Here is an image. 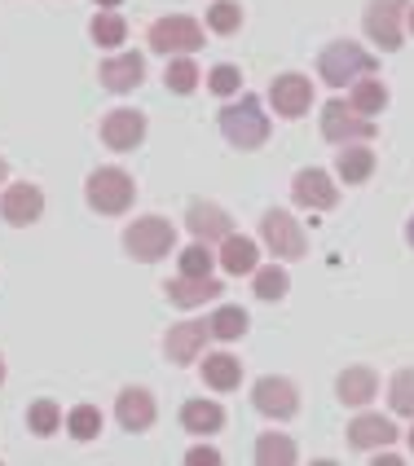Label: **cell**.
<instances>
[{"label": "cell", "instance_id": "6da1fadb", "mask_svg": "<svg viewBox=\"0 0 414 466\" xmlns=\"http://www.w3.org/2000/svg\"><path fill=\"white\" fill-rule=\"evenodd\" d=\"M375 66H379L375 53L353 45V40H336V45H326L317 53V76L331 88H344V84H357L362 76H375Z\"/></svg>", "mask_w": 414, "mask_h": 466}, {"label": "cell", "instance_id": "7a4b0ae2", "mask_svg": "<svg viewBox=\"0 0 414 466\" xmlns=\"http://www.w3.org/2000/svg\"><path fill=\"white\" fill-rule=\"evenodd\" d=\"M216 119H221V132L233 150H260L269 141V119H264V106L256 97H238Z\"/></svg>", "mask_w": 414, "mask_h": 466}, {"label": "cell", "instance_id": "3957f363", "mask_svg": "<svg viewBox=\"0 0 414 466\" xmlns=\"http://www.w3.org/2000/svg\"><path fill=\"white\" fill-rule=\"evenodd\" d=\"M84 198L98 216H124L132 208V198H137V181L124 167H98L84 181Z\"/></svg>", "mask_w": 414, "mask_h": 466}, {"label": "cell", "instance_id": "277c9868", "mask_svg": "<svg viewBox=\"0 0 414 466\" xmlns=\"http://www.w3.org/2000/svg\"><path fill=\"white\" fill-rule=\"evenodd\" d=\"M172 247H177V229H172V220H163V216H137L129 229H124V251H129L132 259H141V264L163 259Z\"/></svg>", "mask_w": 414, "mask_h": 466}, {"label": "cell", "instance_id": "5b68a950", "mask_svg": "<svg viewBox=\"0 0 414 466\" xmlns=\"http://www.w3.org/2000/svg\"><path fill=\"white\" fill-rule=\"evenodd\" d=\"M322 137L331 141V146H353V141H370L375 137V119L362 115L353 102H344V97H331V102L322 106Z\"/></svg>", "mask_w": 414, "mask_h": 466}, {"label": "cell", "instance_id": "8992f818", "mask_svg": "<svg viewBox=\"0 0 414 466\" xmlns=\"http://www.w3.org/2000/svg\"><path fill=\"white\" fill-rule=\"evenodd\" d=\"M406 14H410V0H370L366 5V35L379 45L384 53L401 49V40H406Z\"/></svg>", "mask_w": 414, "mask_h": 466}, {"label": "cell", "instance_id": "52a82bcc", "mask_svg": "<svg viewBox=\"0 0 414 466\" xmlns=\"http://www.w3.org/2000/svg\"><path fill=\"white\" fill-rule=\"evenodd\" d=\"M260 242L269 247L274 259H300L309 251V238L295 225V216H291V211H278V208L260 216Z\"/></svg>", "mask_w": 414, "mask_h": 466}, {"label": "cell", "instance_id": "ba28073f", "mask_svg": "<svg viewBox=\"0 0 414 466\" xmlns=\"http://www.w3.org/2000/svg\"><path fill=\"white\" fill-rule=\"evenodd\" d=\"M146 40H150V49H159L163 57H168V53H194V49H203V23L190 18V14H168V18L150 23Z\"/></svg>", "mask_w": 414, "mask_h": 466}, {"label": "cell", "instance_id": "9c48e42d", "mask_svg": "<svg viewBox=\"0 0 414 466\" xmlns=\"http://www.w3.org/2000/svg\"><path fill=\"white\" fill-rule=\"evenodd\" d=\"M252 405H256L264 418H295L300 414V388L283 379V374H264L256 379V388H252Z\"/></svg>", "mask_w": 414, "mask_h": 466}, {"label": "cell", "instance_id": "30bf717a", "mask_svg": "<svg viewBox=\"0 0 414 466\" xmlns=\"http://www.w3.org/2000/svg\"><path fill=\"white\" fill-rule=\"evenodd\" d=\"M291 198L309 211H331L339 203L336 177L322 172V167H305V172H295V181H291Z\"/></svg>", "mask_w": 414, "mask_h": 466}, {"label": "cell", "instance_id": "8fae6325", "mask_svg": "<svg viewBox=\"0 0 414 466\" xmlns=\"http://www.w3.org/2000/svg\"><path fill=\"white\" fill-rule=\"evenodd\" d=\"M0 216H5L9 225H18V229L36 225V220L45 216V189H40V185H31V181L9 185V189L0 194Z\"/></svg>", "mask_w": 414, "mask_h": 466}, {"label": "cell", "instance_id": "7c38bea8", "mask_svg": "<svg viewBox=\"0 0 414 466\" xmlns=\"http://www.w3.org/2000/svg\"><path fill=\"white\" fill-rule=\"evenodd\" d=\"M269 102H274V110H278L283 119H300V115H309V106H313L309 76H295V71L278 76L274 84H269Z\"/></svg>", "mask_w": 414, "mask_h": 466}, {"label": "cell", "instance_id": "4fadbf2b", "mask_svg": "<svg viewBox=\"0 0 414 466\" xmlns=\"http://www.w3.org/2000/svg\"><path fill=\"white\" fill-rule=\"evenodd\" d=\"M212 339V326L207 321H177L168 339H163V352H168V361L177 365H194L203 357V343Z\"/></svg>", "mask_w": 414, "mask_h": 466}, {"label": "cell", "instance_id": "5bb4252c", "mask_svg": "<svg viewBox=\"0 0 414 466\" xmlns=\"http://www.w3.org/2000/svg\"><path fill=\"white\" fill-rule=\"evenodd\" d=\"M102 141L110 150H132V146H141V141H146V115H141V110H129V106L110 110L102 119Z\"/></svg>", "mask_w": 414, "mask_h": 466}, {"label": "cell", "instance_id": "9a60e30c", "mask_svg": "<svg viewBox=\"0 0 414 466\" xmlns=\"http://www.w3.org/2000/svg\"><path fill=\"white\" fill-rule=\"evenodd\" d=\"M155 414H159L155 396L146 388H124L115 396V418H119V427L132 431V436H137V431H150V427H155Z\"/></svg>", "mask_w": 414, "mask_h": 466}, {"label": "cell", "instance_id": "2e32d148", "mask_svg": "<svg viewBox=\"0 0 414 466\" xmlns=\"http://www.w3.org/2000/svg\"><path fill=\"white\" fill-rule=\"evenodd\" d=\"M230 211L216 208V203H190V211H185V229L194 233L199 242H225L230 238Z\"/></svg>", "mask_w": 414, "mask_h": 466}, {"label": "cell", "instance_id": "e0dca14e", "mask_svg": "<svg viewBox=\"0 0 414 466\" xmlns=\"http://www.w3.org/2000/svg\"><path fill=\"white\" fill-rule=\"evenodd\" d=\"M98 76H102V88H110V93H132L146 79V57L141 53H115L102 62Z\"/></svg>", "mask_w": 414, "mask_h": 466}, {"label": "cell", "instance_id": "ac0fdd59", "mask_svg": "<svg viewBox=\"0 0 414 466\" xmlns=\"http://www.w3.org/2000/svg\"><path fill=\"white\" fill-rule=\"evenodd\" d=\"M397 441V427H392V418H379V414H357L348 422V444L357 449V453H370V449H388Z\"/></svg>", "mask_w": 414, "mask_h": 466}, {"label": "cell", "instance_id": "d6986e66", "mask_svg": "<svg viewBox=\"0 0 414 466\" xmlns=\"http://www.w3.org/2000/svg\"><path fill=\"white\" fill-rule=\"evenodd\" d=\"M375 391H379V374H375L370 365H348V370L336 379V396L344 400V405H353V410L370 405Z\"/></svg>", "mask_w": 414, "mask_h": 466}, {"label": "cell", "instance_id": "ffe728a7", "mask_svg": "<svg viewBox=\"0 0 414 466\" xmlns=\"http://www.w3.org/2000/svg\"><path fill=\"white\" fill-rule=\"evenodd\" d=\"M221 268L230 273V278H252L260 268V247L252 238H243V233H230L225 242H221Z\"/></svg>", "mask_w": 414, "mask_h": 466}, {"label": "cell", "instance_id": "44dd1931", "mask_svg": "<svg viewBox=\"0 0 414 466\" xmlns=\"http://www.w3.org/2000/svg\"><path fill=\"white\" fill-rule=\"evenodd\" d=\"M163 295H168V304H177V309H199L207 299H216L221 295V282H212V278H172V282L163 286Z\"/></svg>", "mask_w": 414, "mask_h": 466}, {"label": "cell", "instance_id": "7402d4cb", "mask_svg": "<svg viewBox=\"0 0 414 466\" xmlns=\"http://www.w3.org/2000/svg\"><path fill=\"white\" fill-rule=\"evenodd\" d=\"M336 177L344 185H366L375 177V150H366V146H339L336 155Z\"/></svg>", "mask_w": 414, "mask_h": 466}, {"label": "cell", "instance_id": "603a6c76", "mask_svg": "<svg viewBox=\"0 0 414 466\" xmlns=\"http://www.w3.org/2000/svg\"><path fill=\"white\" fill-rule=\"evenodd\" d=\"M181 427L190 436H216L225 427V410L216 400H185L181 405Z\"/></svg>", "mask_w": 414, "mask_h": 466}, {"label": "cell", "instance_id": "cb8c5ba5", "mask_svg": "<svg viewBox=\"0 0 414 466\" xmlns=\"http://www.w3.org/2000/svg\"><path fill=\"white\" fill-rule=\"evenodd\" d=\"M203 383L212 391H233L238 383H243V365H238V357H230V352H212V357H203Z\"/></svg>", "mask_w": 414, "mask_h": 466}, {"label": "cell", "instance_id": "d4e9b609", "mask_svg": "<svg viewBox=\"0 0 414 466\" xmlns=\"http://www.w3.org/2000/svg\"><path fill=\"white\" fill-rule=\"evenodd\" d=\"M212 339H221V343H233V339L247 335V326H252V317L247 309H238V304H221V309L212 312Z\"/></svg>", "mask_w": 414, "mask_h": 466}, {"label": "cell", "instance_id": "484cf974", "mask_svg": "<svg viewBox=\"0 0 414 466\" xmlns=\"http://www.w3.org/2000/svg\"><path fill=\"white\" fill-rule=\"evenodd\" d=\"M295 458H300V449H295L291 436H278V431L256 436V462L260 466H291Z\"/></svg>", "mask_w": 414, "mask_h": 466}, {"label": "cell", "instance_id": "4316f807", "mask_svg": "<svg viewBox=\"0 0 414 466\" xmlns=\"http://www.w3.org/2000/svg\"><path fill=\"white\" fill-rule=\"evenodd\" d=\"M252 282H256V299H264V304H278V299H286V290H291V278H286L283 264H264V268H256Z\"/></svg>", "mask_w": 414, "mask_h": 466}, {"label": "cell", "instance_id": "83f0119b", "mask_svg": "<svg viewBox=\"0 0 414 466\" xmlns=\"http://www.w3.org/2000/svg\"><path fill=\"white\" fill-rule=\"evenodd\" d=\"M348 102L357 106L362 115H379L384 106H388V88L379 84L375 76H362L357 84H353V93H348Z\"/></svg>", "mask_w": 414, "mask_h": 466}, {"label": "cell", "instance_id": "f1b7e54d", "mask_svg": "<svg viewBox=\"0 0 414 466\" xmlns=\"http://www.w3.org/2000/svg\"><path fill=\"white\" fill-rule=\"evenodd\" d=\"M88 31H93L98 49H119V45L129 40V23H124V14H98V18L88 23Z\"/></svg>", "mask_w": 414, "mask_h": 466}, {"label": "cell", "instance_id": "f546056e", "mask_svg": "<svg viewBox=\"0 0 414 466\" xmlns=\"http://www.w3.org/2000/svg\"><path fill=\"white\" fill-rule=\"evenodd\" d=\"M163 84H168L177 97L194 93V88H199V66H194V57H190V53L172 57V62H168V71H163Z\"/></svg>", "mask_w": 414, "mask_h": 466}, {"label": "cell", "instance_id": "4dcf8cb0", "mask_svg": "<svg viewBox=\"0 0 414 466\" xmlns=\"http://www.w3.org/2000/svg\"><path fill=\"white\" fill-rule=\"evenodd\" d=\"M67 431H71V441H98L102 436V410L98 405H76L67 414Z\"/></svg>", "mask_w": 414, "mask_h": 466}, {"label": "cell", "instance_id": "1f68e13d", "mask_svg": "<svg viewBox=\"0 0 414 466\" xmlns=\"http://www.w3.org/2000/svg\"><path fill=\"white\" fill-rule=\"evenodd\" d=\"M26 427H31V436H53V431L62 427V405H57V400H31Z\"/></svg>", "mask_w": 414, "mask_h": 466}, {"label": "cell", "instance_id": "d6a6232c", "mask_svg": "<svg viewBox=\"0 0 414 466\" xmlns=\"http://www.w3.org/2000/svg\"><path fill=\"white\" fill-rule=\"evenodd\" d=\"M243 26V9H238V0H216L212 9H207V31H216V35H233Z\"/></svg>", "mask_w": 414, "mask_h": 466}, {"label": "cell", "instance_id": "836d02e7", "mask_svg": "<svg viewBox=\"0 0 414 466\" xmlns=\"http://www.w3.org/2000/svg\"><path fill=\"white\" fill-rule=\"evenodd\" d=\"M388 405H392V414H401L414 422V370H401V374L392 379Z\"/></svg>", "mask_w": 414, "mask_h": 466}, {"label": "cell", "instance_id": "e575fe53", "mask_svg": "<svg viewBox=\"0 0 414 466\" xmlns=\"http://www.w3.org/2000/svg\"><path fill=\"white\" fill-rule=\"evenodd\" d=\"M212 264H221V259L207 251V242L194 238V247H185L181 251V273L185 278H212Z\"/></svg>", "mask_w": 414, "mask_h": 466}, {"label": "cell", "instance_id": "d590c367", "mask_svg": "<svg viewBox=\"0 0 414 466\" xmlns=\"http://www.w3.org/2000/svg\"><path fill=\"white\" fill-rule=\"evenodd\" d=\"M238 84H243V71L230 66V62H221V66H212V71H207V88H212L216 97H233V93H238Z\"/></svg>", "mask_w": 414, "mask_h": 466}, {"label": "cell", "instance_id": "8d00e7d4", "mask_svg": "<svg viewBox=\"0 0 414 466\" xmlns=\"http://www.w3.org/2000/svg\"><path fill=\"white\" fill-rule=\"evenodd\" d=\"M185 462L190 466H216L221 462V453H216V449H207V444H199V449H190V453H185Z\"/></svg>", "mask_w": 414, "mask_h": 466}, {"label": "cell", "instance_id": "74e56055", "mask_svg": "<svg viewBox=\"0 0 414 466\" xmlns=\"http://www.w3.org/2000/svg\"><path fill=\"white\" fill-rule=\"evenodd\" d=\"M406 31L414 35V5H410V14H406Z\"/></svg>", "mask_w": 414, "mask_h": 466}, {"label": "cell", "instance_id": "f35d334b", "mask_svg": "<svg viewBox=\"0 0 414 466\" xmlns=\"http://www.w3.org/2000/svg\"><path fill=\"white\" fill-rule=\"evenodd\" d=\"M406 242L414 247V216H410V225H406Z\"/></svg>", "mask_w": 414, "mask_h": 466}, {"label": "cell", "instance_id": "ab89813d", "mask_svg": "<svg viewBox=\"0 0 414 466\" xmlns=\"http://www.w3.org/2000/svg\"><path fill=\"white\" fill-rule=\"evenodd\" d=\"M98 5H106V9H119V5H124V0H98Z\"/></svg>", "mask_w": 414, "mask_h": 466}, {"label": "cell", "instance_id": "60d3db41", "mask_svg": "<svg viewBox=\"0 0 414 466\" xmlns=\"http://www.w3.org/2000/svg\"><path fill=\"white\" fill-rule=\"evenodd\" d=\"M5 177H9V163H5V158H0V185H5Z\"/></svg>", "mask_w": 414, "mask_h": 466}, {"label": "cell", "instance_id": "b9f144b4", "mask_svg": "<svg viewBox=\"0 0 414 466\" xmlns=\"http://www.w3.org/2000/svg\"><path fill=\"white\" fill-rule=\"evenodd\" d=\"M406 444H410V453H414V427H410V436H406Z\"/></svg>", "mask_w": 414, "mask_h": 466}, {"label": "cell", "instance_id": "7bdbcfd3", "mask_svg": "<svg viewBox=\"0 0 414 466\" xmlns=\"http://www.w3.org/2000/svg\"><path fill=\"white\" fill-rule=\"evenodd\" d=\"M0 383H5V361H0Z\"/></svg>", "mask_w": 414, "mask_h": 466}]
</instances>
